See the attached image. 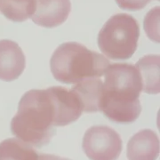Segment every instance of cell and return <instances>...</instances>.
Returning <instances> with one entry per match:
<instances>
[{
  "label": "cell",
  "mask_w": 160,
  "mask_h": 160,
  "mask_svg": "<svg viewBox=\"0 0 160 160\" xmlns=\"http://www.w3.org/2000/svg\"><path fill=\"white\" fill-rule=\"evenodd\" d=\"M37 0H0V12L14 22H23L34 13Z\"/></svg>",
  "instance_id": "obj_13"
},
{
  "label": "cell",
  "mask_w": 160,
  "mask_h": 160,
  "mask_svg": "<svg viewBox=\"0 0 160 160\" xmlns=\"http://www.w3.org/2000/svg\"><path fill=\"white\" fill-rule=\"evenodd\" d=\"M38 160H70L69 158H62L56 155L52 154H44V153H39V158Z\"/></svg>",
  "instance_id": "obj_16"
},
{
  "label": "cell",
  "mask_w": 160,
  "mask_h": 160,
  "mask_svg": "<svg viewBox=\"0 0 160 160\" xmlns=\"http://www.w3.org/2000/svg\"><path fill=\"white\" fill-rule=\"evenodd\" d=\"M82 148L90 160H118L123 149L120 135L107 126H93L87 129Z\"/></svg>",
  "instance_id": "obj_5"
},
{
  "label": "cell",
  "mask_w": 160,
  "mask_h": 160,
  "mask_svg": "<svg viewBox=\"0 0 160 160\" xmlns=\"http://www.w3.org/2000/svg\"><path fill=\"white\" fill-rule=\"evenodd\" d=\"M140 26L137 20L127 13L110 17L98 34V46L110 60H127L137 49Z\"/></svg>",
  "instance_id": "obj_4"
},
{
  "label": "cell",
  "mask_w": 160,
  "mask_h": 160,
  "mask_svg": "<svg viewBox=\"0 0 160 160\" xmlns=\"http://www.w3.org/2000/svg\"><path fill=\"white\" fill-rule=\"evenodd\" d=\"M55 111L54 126H65L74 123L82 115L83 106L73 89L63 86L47 88Z\"/></svg>",
  "instance_id": "obj_6"
},
{
  "label": "cell",
  "mask_w": 160,
  "mask_h": 160,
  "mask_svg": "<svg viewBox=\"0 0 160 160\" xmlns=\"http://www.w3.org/2000/svg\"><path fill=\"white\" fill-rule=\"evenodd\" d=\"M109 65L108 59L77 42L58 46L50 61L52 74L63 84H77L87 78H100Z\"/></svg>",
  "instance_id": "obj_3"
},
{
  "label": "cell",
  "mask_w": 160,
  "mask_h": 160,
  "mask_svg": "<svg viewBox=\"0 0 160 160\" xmlns=\"http://www.w3.org/2000/svg\"><path fill=\"white\" fill-rule=\"evenodd\" d=\"M159 66L160 56L155 54H149L141 58L135 64V67L141 75L144 92L157 94L160 92Z\"/></svg>",
  "instance_id": "obj_10"
},
{
  "label": "cell",
  "mask_w": 160,
  "mask_h": 160,
  "mask_svg": "<svg viewBox=\"0 0 160 160\" xmlns=\"http://www.w3.org/2000/svg\"><path fill=\"white\" fill-rule=\"evenodd\" d=\"M70 11V0H37L30 19L38 26L52 29L65 22Z\"/></svg>",
  "instance_id": "obj_7"
},
{
  "label": "cell",
  "mask_w": 160,
  "mask_h": 160,
  "mask_svg": "<svg viewBox=\"0 0 160 160\" xmlns=\"http://www.w3.org/2000/svg\"><path fill=\"white\" fill-rule=\"evenodd\" d=\"M159 139L153 130L144 129L129 140L126 148L128 160H157L159 155Z\"/></svg>",
  "instance_id": "obj_9"
},
{
  "label": "cell",
  "mask_w": 160,
  "mask_h": 160,
  "mask_svg": "<svg viewBox=\"0 0 160 160\" xmlns=\"http://www.w3.org/2000/svg\"><path fill=\"white\" fill-rule=\"evenodd\" d=\"M26 59L16 42L0 40V79L6 82L16 80L22 74Z\"/></svg>",
  "instance_id": "obj_8"
},
{
  "label": "cell",
  "mask_w": 160,
  "mask_h": 160,
  "mask_svg": "<svg viewBox=\"0 0 160 160\" xmlns=\"http://www.w3.org/2000/svg\"><path fill=\"white\" fill-rule=\"evenodd\" d=\"M159 6H156L147 13L144 19V29L151 40L159 43Z\"/></svg>",
  "instance_id": "obj_14"
},
{
  "label": "cell",
  "mask_w": 160,
  "mask_h": 160,
  "mask_svg": "<svg viewBox=\"0 0 160 160\" xmlns=\"http://www.w3.org/2000/svg\"><path fill=\"white\" fill-rule=\"evenodd\" d=\"M103 76L99 111L115 123H133L142 112L139 98L142 82L137 68L130 63H114Z\"/></svg>",
  "instance_id": "obj_1"
},
{
  "label": "cell",
  "mask_w": 160,
  "mask_h": 160,
  "mask_svg": "<svg viewBox=\"0 0 160 160\" xmlns=\"http://www.w3.org/2000/svg\"><path fill=\"white\" fill-rule=\"evenodd\" d=\"M35 148L17 138H9L0 142V160H38Z\"/></svg>",
  "instance_id": "obj_12"
},
{
  "label": "cell",
  "mask_w": 160,
  "mask_h": 160,
  "mask_svg": "<svg viewBox=\"0 0 160 160\" xmlns=\"http://www.w3.org/2000/svg\"><path fill=\"white\" fill-rule=\"evenodd\" d=\"M55 111L47 89L29 90L18 105L11 121L12 133L33 148L47 145L55 134Z\"/></svg>",
  "instance_id": "obj_2"
},
{
  "label": "cell",
  "mask_w": 160,
  "mask_h": 160,
  "mask_svg": "<svg viewBox=\"0 0 160 160\" xmlns=\"http://www.w3.org/2000/svg\"><path fill=\"white\" fill-rule=\"evenodd\" d=\"M121 9L128 11L142 10L151 0H115Z\"/></svg>",
  "instance_id": "obj_15"
},
{
  "label": "cell",
  "mask_w": 160,
  "mask_h": 160,
  "mask_svg": "<svg viewBox=\"0 0 160 160\" xmlns=\"http://www.w3.org/2000/svg\"><path fill=\"white\" fill-rule=\"evenodd\" d=\"M102 86V81L100 78H87L71 87L79 97L84 112L93 113L99 111Z\"/></svg>",
  "instance_id": "obj_11"
}]
</instances>
